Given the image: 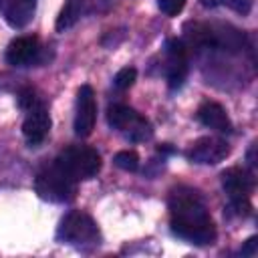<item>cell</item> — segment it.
Masks as SVG:
<instances>
[{
    "instance_id": "cell-15",
    "label": "cell",
    "mask_w": 258,
    "mask_h": 258,
    "mask_svg": "<svg viewBox=\"0 0 258 258\" xmlns=\"http://www.w3.org/2000/svg\"><path fill=\"white\" fill-rule=\"evenodd\" d=\"M113 163H115L119 169H125V171H135V169L139 167V155H137L135 151L125 149V151L115 153Z\"/></svg>"
},
{
    "instance_id": "cell-13",
    "label": "cell",
    "mask_w": 258,
    "mask_h": 258,
    "mask_svg": "<svg viewBox=\"0 0 258 258\" xmlns=\"http://www.w3.org/2000/svg\"><path fill=\"white\" fill-rule=\"evenodd\" d=\"M36 0H0V10L12 28H22L32 20Z\"/></svg>"
},
{
    "instance_id": "cell-17",
    "label": "cell",
    "mask_w": 258,
    "mask_h": 258,
    "mask_svg": "<svg viewBox=\"0 0 258 258\" xmlns=\"http://www.w3.org/2000/svg\"><path fill=\"white\" fill-rule=\"evenodd\" d=\"M185 2L187 0H157V6L165 16H177L183 10Z\"/></svg>"
},
{
    "instance_id": "cell-11",
    "label": "cell",
    "mask_w": 258,
    "mask_h": 258,
    "mask_svg": "<svg viewBox=\"0 0 258 258\" xmlns=\"http://www.w3.org/2000/svg\"><path fill=\"white\" fill-rule=\"evenodd\" d=\"M40 52L36 36H18L6 48V60L12 67H28L36 60Z\"/></svg>"
},
{
    "instance_id": "cell-19",
    "label": "cell",
    "mask_w": 258,
    "mask_h": 258,
    "mask_svg": "<svg viewBox=\"0 0 258 258\" xmlns=\"http://www.w3.org/2000/svg\"><path fill=\"white\" fill-rule=\"evenodd\" d=\"M256 244H258L256 238H250V240L246 242V246L240 250V254H242V256H256Z\"/></svg>"
},
{
    "instance_id": "cell-2",
    "label": "cell",
    "mask_w": 258,
    "mask_h": 258,
    "mask_svg": "<svg viewBox=\"0 0 258 258\" xmlns=\"http://www.w3.org/2000/svg\"><path fill=\"white\" fill-rule=\"evenodd\" d=\"M56 240L75 248H93L99 246L101 234L95 220L89 214L81 210H73L60 220L56 230Z\"/></svg>"
},
{
    "instance_id": "cell-7",
    "label": "cell",
    "mask_w": 258,
    "mask_h": 258,
    "mask_svg": "<svg viewBox=\"0 0 258 258\" xmlns=\"http://www.w3.org/2000/svg\"><path fill=\"white\" fill-rule=\"evenodd\" d=\"M230 155V145L228 141L220 139V137H200L196 139L187 151L185 157L194 163H204V165H216L220 161H224Z\"/></svg>"
},
{
    "instance_id": "cell-14",
    "label": "cell",
    "mask_w": 258,
    "mask_h": 258,
    "mask_svg": "<svg viewBox=\"0 0 258 258\" xmlns=\"http://www.w3.org/2000/svg\"><path fill=\"white\" fill-rule=\"evenodd\" d=\"M83 2H85V0H67V4L62 6V10H60V14H58V18H56V30H58V32L71 28V26L81 18Z\"/></svg>"
},
{
    "instance_id": "cell-18",
    "label": "cell",
    "mask_w": 258,
    "mask_h": 258,
    "mask_svg": "<svg viewBox=\"0 0 258 258\" xmlns=\"http://www.w3.org/2000/svg\"><path fill=\"white\" fill-rule=\"evenodd\" d=\"M218 2L226 4L228 8H232L234 12H238L242 16L250 14V10H252V0H218Z\"/></svg>"
},
{
    "instance_id": "cell-12",
    "label": "cell",
    "mask_w": 258,
    "mask_h": 258,
    "mask_svg": "<svg viewBox=\"0 0 258 258\" xmlns=\"http://www.w3.org/2000/svg\"><path fill=\"white\" fill-rule=\"evenodd\" d=\"M198 121L204 127H210V129L220 131V133H230L232 131V121H230L226 109L216 101H206L198 109Z\"/></svg>"
},
{
    "instance_id": "cell-5",
    "label": "cell",
    "mask_w": 258,
    "mask_h": 258,
    "mask_svg": "<svg viewBox=\"0 0 258 258\" xmlns=\"http://www.w3.org/2000/svg\"><path fill=\"white\" fill-rule=\"evenodd\" d=\"M107 121L115 131H119L129 141H147L153 135L151 123L143 115H139L135 109L121 103L111 105L107 109Z\"/></svg>"
},
{
    "instance_id": "cell-9",
    "label": "cell",
    "mask_w": 258,
    "mask_h": 258,
    "mask_svg": "<svg viewBox=\"0 0 258 258\" xmlns=\"http://www.w3.org/2000/svg\"><path fill=\"white\" fill-rule=\"evenodd\" d=\"M167 56V85L169 89H179L187 77V48L179 38H169L165 42Z\"/></svg>"
},
{
    "instance_id": "cell-4",
    "label": "cell",
    "mask_w": 258,
    "mask_h": 258,
    "mask_svg": "<svg viewBox=\"0 0 258 258\" xmlns=\"http://www.w3.org/2000/svg\"><path fill=\"white\" fill-rule=\"evenodd\" d=\"M34 189L36 194L46 200V202H54V204H64L75 200L77 194V181L71 179L56 163L42 167L36 173L34 179Z\"/></svg>"
},
{
    "instance_id": "cell-1",
    "label": "cell",
    "mask_w": 258,
    "mask_h": 258,
    "mask_svg": "<svg viewBox=\"0 0 258 258\" xmlns=\"http://www.w3.org/2000/svg\"><path fill=\"white\" fill-rule=\"evenodd\" d=\"M171 232L196 246H208L216 240L214 220L204 204V198L187 187H179L169 196Z\"/></svg>"
},
{
    "instance_id": "cell-8",
    "label": "cell",
    "mask_w": 258,
    "mask_h": 258,
    "mask_svg": "<svg viewBox=\"0 0 258 258\" xmlns=\"http://www.w3.org/2000/svg\"><path fill=\"white\" fill-rule=\"evenodd\" d=\"M97 121V101L91 85H83L77 91V109H75V133L79 137H89Z\"/></svg>"
},
{
    "instance_id": "cell-16",
    "label": "cell",
    "mask_w": 258,
    "mask_h": 258,
    "mask_svg": "<svg viewBox=\"0 0 258 258\" xmlns=\"http://www.w3.org/2000/svg\"><path fill=\"white\" fill-rule=\"evenodd\" d=\"M135 79H137V69L135 67H125V69L117 71V75L113 77V85H115V89L125 91L135 83Z\"/></svg>"
},
{
    "instance_id": "cell-3",
    "label": "cell",
    "mask_w": 258,
    "mask_h": 258,
    "mask_svg": "<svg viewBox=\"0 0 258 258\" xmlns=\"http://www.w3.org/2000/svg\"><path fill=\"white\" fill-rule=\"evenodd\" d=\"M54 163L75 181L91 179L101 171V155L95 147L89 145H73L62 149Z\"/></svg>"
},
{
    "instance_id": "cell-20",
    "label": "cell",
    "mask_w": 258,
    "mask_h": 258,
    "mask_svg": "<svg viewBox=\"0 0 258 258\" xmlns=\"http://www.w3.org/2000/svg\"><path fill=\"white\" fill-rule=\"evenodd\" d=\"M202 4L208 6V8H214V6H218L220 2H218V0H202Z\"/></svg>"
},
{
    "instance_id": "cell-6",
    "label": "cell",
    "mask_w": 258,
    "mask_h": 258,
    "mask_svg": "<svg viewBox=\"0 0 258 258\" xmlns=\"http://www.w3.org/2000/svg\"><path fill=\"white\" fill-rule=\"evenodd\" d=\"M254 173L242 167H230L222 173V185L228 194L230 206L238 216L250 214V194L254 189Z\"/></svg>"
},
{
    "instance_id": "cell-10",
    "label": "cell",
    "mask_w": 258,
    "mask_h": 258,
    "mask_svg": "<svg viewBox=\"0 0 258 258\" xmlns=\"http://www.w3.org/2000/svg\"><path fill=\"white\" fill-rule=\"evenodd\" d=\"M26 113L28 115H26V119L22 123V135H24L28 145L36 147L46 139V135L50 131V117H48V111H46V107L42 103L34 105Z\"/></svg>"
}]
</instances>
